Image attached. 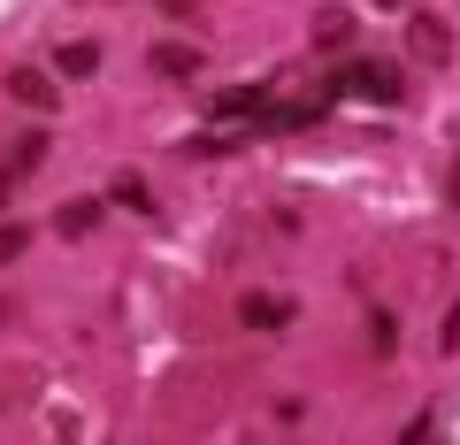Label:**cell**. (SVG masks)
I'll return each instance as SVG.
<instances>
[{"instance_id":"cell-1","label":"cell","mask_w":460,"mask_h":445,"mask_svg":"<svg viewBox=\"0 0 460 445\" xmlns=\"http://www.w3.org/2000/svg\"><path fill=\"white\" fill-rule=\"evenodd\" d=\"M338 93L376 100V108H399V100H407V69H399V62H376V54H361V62L338 69Z\"/></svg>"},{"instance_id":"cell-2","label":"cell","mask_w":460,"mask_h":445,"mask_svg":"<svg viewBox=\"0 0 460 445\" xmlns=\"http://www.w3.org/2000/svg\"><path fill=\"white\" fill-rule=\"evenodd\" d=\"M269 100H277V85H223V93L208 100V116H215V123H246V116L261 123Z\"/></svg>"},{"instance_id":"cell-3","label":"cell","mask_w":460,"mask_h":445,"mask_svg":"<svg viewBox=\"0 0 460 445\" xmlns=\"http://www.w3.org/2000/svg\"><path fill=\"white\" fill-rule=\"evenodd\" d=\"M407 54L422 69H445L453 62V31H445V16H407Z\"/></svg>"},{"instance_id":"cell-4","label":"cell","mask_w":460,"mask_h":445,"mask_svg":"<svg viewBox=\"0 0 460 445\" xmlns=\"http://www.w3.org/2000/svg\"><path fill=\"white\" fill-rule=\"evenodd\" d=\"M47 147H54V138H47V131H23V138H16V147L0 154V200L16 192V184H23V177H31V169H39V162H47Z\"/></svg>"},{"instance_id":"cell-5","label":"cell","mask_w":460,"mask_h":445,"mask_svg":"<svg viewBox=\"0 0 460 445\" xmlns=\"http://www.w3.org/2000/svg\"><path fill=\"white\" fill-rule=\"evenodd\" d=\"M8 93H16L23 108H39V116H54V108H62V85H54L47 69H8Z\"/></svg>"},{"instance_id":"cell-6","label":"cell","mask_w":460,"mask_h":445,"mask_svg":"<svg viewBox=\"0 0 460 445\" xmlns=\"http://www.w3.org/2000/svg\"><path fill=\"white\" fill-rule=\"evenodd\" d=\"M238 323H246V330H284V323H292V299H284V292H246V299H238Z\"/></svg>"},{"instance_id":"cell-7","label":"cell","mask_w":460,"mask_h":445,"mask_svg":"<svg viewBox=\"0 0 460 445\" xmlns=\"http://www.w3.org/2000/svg\"><path fill=\"white\" fill-rule=\"evenodd\" d=\"M154 77H199V47H184V39H162V47L146 54Z\"/></svg>"},{"instance_id":"cell-8","label":"cell","mask_w":460,"mask_h":445,"mask_svg":"<svg viewBox=\"0 0 460 445\" xmlns=\"http://www.w3.org/2000/svg\"><path fill=\"white\" fill-rule=\"evenodd\" d=\"M54 77H69V85H77V77H100V47H93V39H62Z\"/></svg>"},{"instance_id":"cell-9","label":"cell","mask_w":460,"mask_h":445,"mask_svg":"<svg viewBox=\"0 0 460 445\" xmlns=\"http://www.w3.org/2000/svg\"><path fill=\"white\" fill-rule=\"evenodd\" d=\"M108 200H115V208H138V215H154V184L138 177V169H115V177H108Z\"/></svg>"},{"instance_id":"cell-10","label":"cell","mask_w":460,"mask_h":445,"mask_svg":"<svg viewBox=\"0 0 460 445\" xmlns=\"http://www.w3.org/2000/svg\"><path fill=\"white\" fill-rule=\"evenodd\" d=\"M100 208H108V200H62V208H54V231L62 238H84L100 223Z\"/></svg>"},{"instance_id":"cell-11","label":"cell","mask_w":460,"mask_h":445,"mask_svg":"<svg viewBox=\"0 0 460 445\" xmlns=\"http://www.w3.org/2000/svg\"><path fill=\"white\" fill-rule=\"evenodd\" d=\"M314 47L345 54V47H353V16H345V8H314Z\"/></svg>"},{"instance_id":"cell-12","label":"cell","mask_w":460,"mask_h":445,"mask_svg":"<svg viewBox=\"0 0 460 445\" xmlns=\"http://www.w3.org/2000/svg\"><path fill=\"white\" fill-rule=\"evenodd\" d=\"M368 346H376L384 361L399 353V315H392V307H384V315H368Z\"/></svg>"},{"instance_id":"cell-13","label":"cell","mask_w":460,"mask_h":445,"mask_svg":"<svg viewBox=\"0 0 460 445\" xmlns=\"http://www.w3.org/2000/svg\"><path fill=\"white\" fill-rule=\"evenodd\" d=\"M23 246H31V231H23V223H0V269L23 262Z\"/></svg>"},{"instance_id":"cell-14","label":"cell","mask_w":460,"mask_h":445,"mask_svg":"<svg viewBox=\"0 0 460 445\" xmlns=\"http://www.w3.org/2000/svg\"><path fill=\"white\" fill-rule=\"evenodd\" d=\"M438 353H460V299L445 307V323H438Z\"/></svg>"},{"instance_id":"cell-15","label":"cell","mask_w":460,"mask_h":445,"mask_svg":"<svg viewBox=\"0 0 460 445\" xmlns=\"http://www.w3.org/2000/svg\"><path fill=\"white\" fill-rule=\"evenodd\" d=\"M445 192H453V208H460V154L445 162Z\"/></svg>"},{"instance_id":"cell-16","label":"cell","mask_w":460,"mask_h":445,"mask_svg":"<svg viewBox=\"0 0 460 445\" xmlns=\"http://www.w3.org/2000/svg\"><path fill=\"white\" fill-rule=\"evenodd\" d=\"M376 8H407V0H376Z\"/></svg>"}]
</instances>
